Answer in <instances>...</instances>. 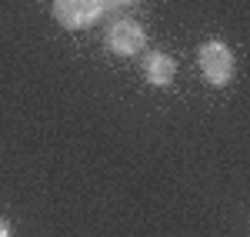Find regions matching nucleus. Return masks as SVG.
<instances>
[{"mask_svg": "<svg viewBox=\"0 0 250 237\" xmlns=\"http://www.w3.org/2000/svg\"><path fill=\"white\" fill-rule=\"evenodd\" d=\"M104 0H54V17L67 30H83L104 17Z\"/></svg>", "mask_w": 250, "mask_h": 237, "instance_id": "f03ea898", "label": "nucleus"}, {"mask_svg": "<svg viewBox=\"0 0 250 237\" xmlns=\"http://www.w3.org/2000/svg\"><path fill=\"white\" fill-rule=\"evenodd\" d=\"M144 77H147V84H154V87H170L173 77H177V60L170 54H160V50L147 54V60H144Z\"/></svg>", "mask_w": 250, "mask_h": 237, "instance_id": "20e7f679", "label": "nucleus"}, {"mask_svg": "<svg viewBox=\"0 0 250 237\" xmlns=\"http://www.w3.org/2000/svg\"><path fill=\"white\" fill-rule=\"evenodd\" d=\"M197 64H200V74L207 84L213 87H224L233 77V54L224 40H207L200 50H197Z\"/></svg>", "mask_w": 250, "mask_h": 237, "instance_id": "f257e3e1", "label": "nucleus"}, {"mask_svg": "<svg viewBox=\"0 0 250 237\" xmlns=\"http://www.w3.org/2000/svg\"><path fill=\"white\" fill-rule=\"evenodd\" d=\"M144 47H147V30L137 23V20H117L110 23V30H107V50L117 54V57H137V54H144Z\"/></svg>", "mask_w": 250, "mask_h": 237, "instance_id": "7ed1b4c3", "label": "nucleus"}, {"mask_svg": "<svg viewBox=\"0 0 250 237\" xmlns=\"http://www.w3.org/2000/svg\"><path fill=\"white\" fill-rule=\"evenodd\" d=\"M0 237H10V227H7V220H0Z\"/></svg>", "mask_w": 250, "mask_h": 237, "instance_id": "423d86ee", "label": "nucleus"}, {"mask_svg": "<svg viewBox=\"0 0 250 237\" xmlns=\"http://www.w3.org/2000/svg\"><path fill=\"white\" fill-rule=\"evenodd\" d=\"M134 0H104V7H130Z\"/></svg>", "mask_w": 250, "mask_h": 237, "instance_id": "39448f33", "label": "nucleus"}]
</instances>
